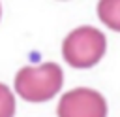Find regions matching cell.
<instances>
[{
	"mask_svg": "<svg viewBox=\"0 0 120 117\" xmlns=\"http://www.w3.org/2000/svg\"><path fill=\"white\" fill-rule=\"evenodd\" d=\"M64 83L62 68L54 62H43L38 66H24L15 75V91L28 102L51 100Z\"/></svg>",
	"mask_w": 120,
	"mask_h": 117,
	"instance_id": "1",
	"label": "cell"
},
{
	"mask_svg": "<svg viewBox=\"0 0 120 117\" xmlns=\"http://www.w3.org/2000/svg\"><path fill=\"white\" fill-rule=\"evenodd\" d=\"M105 49V36L94 26H79L71 30L62 43L64 60L73 68H92L101 60Z\"/></svg>",
	"mask_w": 120,
	"mask_h": 117,
	"instance_id": "2",
	"label": "cell"
},
{
	"mask_svg": "<svg viewBox=\"0 0 120 117\" xmlns=\"http://www.w3.org/2000/svg\"><path fill=\"white\" fill-rule=\"evenodd\" d=\"M58 117H107L105 98L86 87L68 91L58 102Z\"/></svg>",
	"mask_w": 120,
	"mask_h": 117,
	"instance_id": "3",
	"label": "cell"
},
{
	"mask_svg": "<svg viewBox=\"0 0 120 117\" xmlns=\"http://www.w3.org/2000/svg\"><path fill=\"white\" fill-rule=\"evenodd\" d=\"M99 19L112 30L120 32V0H105L98 4Z\"/></svg>",
	"mask_w": 120,
	"mask_h": 117,
	"instance_id": "4",
	"label": "cell"
},
{
	"mask_svg": "<svg viewBox=\"0 0 120 117\" xmlns=\"http://www.w3.org/2000/svg\"><path fill=\"white\" fill-rule=\"evenodd\" d=\"M15 113V98L11 91L0 83V117H13Z\"/></svg>",
	"mask_w": 120,
	"mask_h": 117,
	"instance_id": "5",
	"label": "cell"
}]
</instances>
